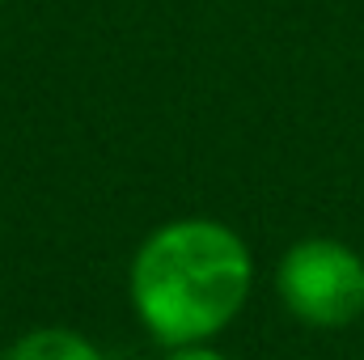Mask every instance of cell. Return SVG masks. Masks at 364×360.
I'll list each match as a JSON object with an SVG mask.
<instances>
[{"label": "cell", "mask_w": 364, "mask_h": 360, "mask_svg": "<svg viewBox=\"0 0 364 360\" xmlns=\"http://www.w3.org/2000/svg\"><path fill=\"white\" fill-rule=\"evenodd\" d=\"M255 255L212 216H178L144 233L127 268V297L153 344H212L246 309Z\"/></svg>", "instance_id": "6da1fadb"}, {"label": "cell", "mask_w": 364, "mask_h": 360, "mask_svg": "<svg viewBox=\"0 0 364 360\" xmlns=\"http://www.w3.org/2000/svg\"><path fill=\"white\" fill-rule=\"evenodd\" d=\"M275 297L305 327H352L364 318V259L339 238H301L275 263Z\"/></svg>", "instance_id": "7a4b0ae2"}, {"label": "cell", "mask_w": 364, "mask_h": 360, "mask_svg": "<svg viewBox=\"0 0 364 360\" xmlns=\"http://www.w3.org/2000/svg\"><path fill=\"white\" fill-rule=\"evenodd\" d=\"M0 360H106V352L73 327H34L9 339Z\"/></svg>", "instance_id": "3957f363"}, {"label": "cell", "mask_w": 364, "mask_h": 360, "mask_svg": "<svg viewBox=\"0 0 364 360\" xmlns=\"http://www.w3.org/2000/svg\"><path fill=\"white\" fill-rule=\"evenodd\" d=\"M161 360H233V356H225V352L212 348V344H182V348H166Z\"/></svg>", "instance_id": "277c9868"}]
</instances>
